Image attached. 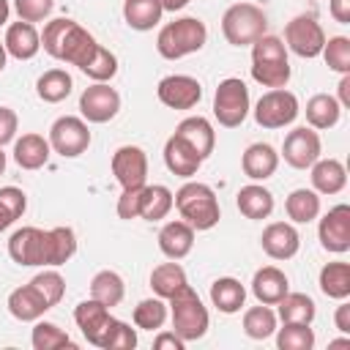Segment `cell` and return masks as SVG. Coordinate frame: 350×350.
Here are the masks:
<instances>
[{
	"instance_id": "680465c9",
	"label": "cell",
	"mask_w": 350,
	"mask_h": 350,
	"mask_svg": "<svg viewBox=\"0 0 350 350\" xmlns=\"http://www.w3.org/2000/svg\"><path fill=\"white\" fill-rule=\"evenodd\" d=\"M11 224H14V219H11V213H8V211H5L3 205H0V232H3V230H8Z\"/></svg>"
},
{
	"instance_id": "9a60e30c",
	"label": "cell",
	"mask_w": 350,
	"mask_h": 350,
	"mask_svg": "<svg viewBox=\"0 0 350 350\" xmlns=\"http://www.w3.org/2000/svg\"><path fill=\"white\" fill-rule=\"evenodd\" d=\"M112 175L123 189H137L145 186L148 178V156L137 145H123L112 153Z\"/></svg>"
},
{
	"instance_id": "ba28073f",
	"label": "cell",
	"mask_w": 350,
	"mask_h": 350,
	"mask_svg": "<svg viewBox=\"0 0 350 350\" xmlns=\"http://www.w3.org/2000/svg\"><path fill=\"white\" fill-rule=\"evenodd\" d=\"M90 145V131H88V123L82 118H74V115H63L52 123L49 129V148L55 153H60L63 159H74V156H82Z\"/></svg>"
},
{
	"instance_id": "7dc6e473",
	"label": "cell",
	"mask_w": 350,
	"mask_h": 350,
	"mask_svg": "<svg viewBox=\"0 0 350 350\" xmlns=\"http://www.w3.org/2000/svg\"><path fill=\"white\" fill-rule=\"evenodd\" d=\"M134 347H137V331L129 323L115 320L109 334L101 342V350H134Z\"/></svg>"
},
{
	"instance_id": "9f6ffc18",
	"label": "cell",
	"mask_w": 350,
	"mask_h": 350,
	"mask_svg": "<svg viewBox=\"0 0 350 350\" xmlns=\"http://www.w3.org/2000/svg\"><path fill=\"white\" fill-rule=\"evenodd\" d=\"M339 107H350V74H342V82H339Z\"/></svg>"
},
{
	"instance_id": "7a4b0ae2",
	"label": "cell",
	"mask_w": 350,
	"mask_h": 350,
	"mask_svg": "<svg viewBox=\"0 0 350 350\" xmlns=\"http://www.w3.org/2000/svg\"><path fill=\"white\" fill-rule=\"evenodd\" d=\"M172 205L178 208L180 219L186 224H191L194 230H211L219 224L221 211H219V200L213 194V189L208 183L200 180H189L183 183L175 194H172Z\"/></svg>"
},
{
	"instance_id": "6da1fadb",
	"label": "cell",
	"mask_w": 350,
	"mask_h": 350,
	"mask_svg": "<svg viewBox=\"0 0 350 350\" xmlns=\"http://www.w3.org/2000/svg\"><path fill=\"white\" fill-rule=\"evenodd\" d=\"M41 46L46 55H52L55 60H63V63H71V66H82L93 49H96V38L82 27L77 25L74 19H52L44 25V33H41Z\"/></svg>"
},
{
	"instance_id": "83f0119b",
	"label": "cell",
	"mask_w": 350,
	"mask_h": 350,
	"mask_svg": "<svg viewBox=\"0 0 350 350\" xmlns=\"http://www.w3.org/2000/svg\"><path fill=\"white\" fill-rule=\"evenodd\" d=\"M235 205H238V211H241L246 219L260 221V219H268V216H271V211H273V194H271L265 186L249 183V186H243V189L238 191Z\"/></svg>"
},
{
	"instance_id": "ac0fdd59",
	"label": "cell",
	"mask_w": 350,
	"mask_h": 350,
	"mask_svg": "<svg viewBox=\"0 0 350 350\" xmlns=\"http://www.w3.org/2000/svg\"><path fill=\"white\" fill-rule=\"evenodd\" d=\"M290 290V282L284 276V271H279L276 265H265L260 271H254L252 276V293L260 304H268V306H276Z\"/></svg>"
},
{
	"instance_id": "836d02e7",
	"label": "cell",
	"mask_w": 350,
	"mask_h": 350,
	"mask_svg": "<svg viewBox=\"0 0 350 350\" xmlns=\"http://www.w3.org/2000/svg\"><path fill=\"white\" fill-rule=\"evenodd\" d=\"M126 295V284L120 279V273L115 271H98L93 279H90V298L101 301L104 306H118Z\"/></svg>"
},
{
	"instance_id": "60d3db41",
	"label": "cell",
	"mask_w": 350,
	"mask_h": 350,
	"mask_svg": "<svg viewBox=\"0 0 350 350\" xmlns=\"http://www.w3.org/2000/svg\"><path fill=\"white\" fill-rule=\"evenodd\" d=\"M79 71H82V74H88V77H90V79H96V82H107V79H112V77L118 74V57H115L107 46L96 44L93 55L79 66Z\"/></svg>"
},
{
	"instance_id": "1f68e13d",
	"label": "cell",
	"mask_w": 350,
	"mask_h": 350,
	"mask_svg": "<svg viewBox=\"0 0 350 350\" xmlns=\"http://www.w3.org/2000/svg\"><path fill=\"white\" fill-rule=\"evenodd\" d=\"M339 115H342V107L328 93H317L306 101V120L312 129H331L339 123Z\"/></svg>"
},
{
	"instance_id": "74e56055",
	"label": "cell",
	"mask_w": 350,
	"mask_h": 350,
	"mask_svg": "<svg viewBox=\"0 0 350 350\" xmlns=\"http://www.w3.org/2000/svg\"><path fill=\"white\" fill-rule=\"evenodd\" d=\"M276 306H279L282 323H306V325H312L314 312H317L314 301L306 293H290V290H287V295Z\"/></svg>"
},
{
	"instance_id": "e0dca14e",
	"label": "cell",
	"mask_w": 350,
	"mask_h": 350,
	"mask_svg": "<svg viewBox=\"0 0 350 350\" xmlns=\"http://www.w3.org/2000/svg\"><path fill=\"white\" fill-rule=\"evenodd\" d=\"M8 254L16 265H44V230L22 227L8 238Z\"/></svg>"
},
{
	"instance_id": "603a6c76",
	"label": "cell",
	"mask_w": 350,
	"mask_h": 350,
	"mask_svg": "<svg viewBox=\"0 0 350 350\" xmlns=\"http://www.w3.org/2000/svg\"><path fill=\"white\" fill-rule=\"evenodd\" d=\"M194 246V227L180 221H167L159 230V249L164 252V257L170 260H183Z\"/></svg>"
},
{
	"instance_id": "f1b7e54d",
	"label": "cell",
	"mask_w": 350,
	"mask_h": 350,
	"mask_svg": "<svg viewBox=\"0 0 350 350\" xmlns=\"http://www.w3.org/2000/svg\"><path fill=\"white\" fill-rule=\"evenodd\" d=\"M243 301H246V287H243L238 279L221 276V279H216V282L211 284V304H213L219 312L235 314V312H241Z\"/></svg>"
},
{
	"instance_id": "816d5d0a",
	"label": "cell",
	"mask_w": 350,
	"mask_h": 350,
	"mask_svg": "<svg viewBox=\"0 0 350 350\" xmlns=\"http://www.w3.org/2000/svg\"><path fill=\"white\" fill-rule=\"evenodd\" d=\"M16 123H19V120H16V112H14L11 107H0V148L14 139Z\"/></svg>"
},
{
	"instance_id": "be15d7a7",
	"label": "cell",
	"mask_w": 350,
	"mask_h": 350,
	"mask_svg": "<svg viewBox=\"0 0 350 350\" xmlns=\"http://www.w3.org/2000/svg\"><path fill=\"white\" fill-rule=\"evenodd\" d=\"M3 170H5V153H3V148H0V175H3Z\"/></svg>"
},
{
	"instance_id": "d6a6232c",
	"label": "cell",
	"mask_w": 350,
	"mask_h": 350,
	"mask_svg": "<svg viewBox=\"0 0 350 350\" xmlns=\"http://www.w3.org/2000/svg\"><path fill=\"white\" fill-rule=\"evenodd\" d=\"M71 88H74L71 74L63 71V68H49V71H44V74L38 77V82H36V93H38V98L46 101V104L63 101V98L71 93Z\"/></svg>"
},
{
	"instance_id": "277c9868",
	"label": "cell",
	"mask_w": 350,
	"mask_h": 350,
	"mask_svg": "<svg viewBox=\"0 0 350 350\" xmlns=\"http://www.w3.org/2000/svg\"><path fill=\"white\" fill-rule=\"evenodd\" d=\"M170 317H172V331L183 339V342H197L205 336L208 331V309L202 306L200 295L191 290V284H186L180 293H175L170 298Z\"/></svg>"
},
{
	"instance_id": "ab89813d",
	"label": "cell",
	"mask_w": 350,
	"mask_h": 350,
	"mask_svg": "<svg viewBox=\"0 0 350 350\" xmlns=\"http://www.w3.org/2000/svg\"><path fill=\"white\" fill-rule=\"evenodd\" d=\"M243 331L252 339H268L276 331V312L268 304L252 306L243 312Z\"/></svg>"
},
{
	"instance_id": "11a10c76",
	"label": "cell",
	"mask_w": 350,
	"mask_h": 350,
	"mask_svg": "<svg viewBox=\"0 0 350 350\" xmlns=\"http://www.w3.org/2000/svg\"><path fill=\"white\" fill-rule=\"evenodd\" d=\"M334 323L342 334H350V304H342L336 306V314H334Z\"/></svg>"
},
{
	"instance_id": "94428289",
	"label": "cell",
	"mask_w": 350,
	"mask_h": 350,
	"mask_svg": "<svg viewBox=\"0 0 350 350\" xmlns=\"http://www.w3.org/2000/svg\"><path fill=\"white\" fill-rule=\"evenodd\" d=\"M5 55H8V52H5V46H3V44H0V71H3V68H5Z\"/></svg>"
},
{
	"instance_id": "b9f144b4",
	"label": "cell",
	"mask_w": 350,
	"mask_h": 350,
	"mask_svg": "<svg viewBox=\"0 0 350 350\" xmlns=\"http://www.w3.org/2000/svg\"><path fill=\"white\" fill-rule=\"evenodd\" d=\"M131 320L142 331H159L164 325V320H167L164 298H145V301H139L134 306V312H131Z\"/></svg>"
},
{
	"instance_id": "ee69618b",
	"label": "cell",
	"mask_w": 350,
	"mask_h": 350,
	"mask_svg": "<svg viewBox=\"0 0 350 350\" xmlns=\"http://www.w3.org/2000/svg\"><path fill=\"white\" fill-rule=\"evenodd\" d=\"M30 342H33V350H57V347H74L71 336L55 325V323H36L33 325V334H30Z\"/></svg>"
},
{
	"instance_id": "7402d4cb",
	"label": "cell",
	"mask_w": 350,
	"mask_h": 350,
	"mask_svg": "<svg viewBox=\"0 0 350 350\" xmlns=\"http://www.w3.org/2000/svg\"><path fill=\"white\" fill-rule=\"evenodd\" d=\"M175 134L180 137V139H186L194 150H197V156L205 161L211 153H213V145H216V131H213V126L205 120V118H200V115H191V118H183L180 123H178V129H175Z\"/></svg>"
},
{
	"instance_id": "91938a15",
	"label": "cell",
	"mask_w": 350,
	"mask_h": 350,
	"mask_svg": "<svg viewBox=\"0 0 350 350\" xmlns=\"http://www.w3.org/2000/svg\"><path fill=\"white\" fill-rule=\"evenodd\" d=\"M8 11H11V8H8V0H0V25L8 22Z\"/></svg>"
},
{
	"instance_id": "484cf974",
	"label": "cell",
	"mask_w": 350,
	"mask_h": 350,
	"mask_svg": "<svg viewBox=\"0 0 350 350\" xmlns=\"http://www.w3.org/2000/svg\"><path fill=\"white\" fill-rule=\"evenodd\" d=\"M77 252V235L71 227H52L44 232V265H63Z\"/></svg>"
},
{
	"instance_id": "f35d334b",
	"label": "cell",
	"mask_w": 350,
	"mask_h": 350,
	"mask_svg": "<svg viewBox=\"0 0 350 350\" xmlns=\"http://www.w3.org/2000/svg\"><path fill=\"white\" fill-rule=\"evenodd\" d=\"M252 79L262 88H284L290 82L287 60H252Z\"/></svg>"
},
{
	"instance_id": "db71d44e",
	"label": "cell",
	"mask_w": 350,
	"mask_h": 350,
	"mask_svg": "<svg viewBox=\"0 0 350 350\" xmlns=\"http://www.w3.org/2000/svg\"><path fill=\"white\" fill-rule=\"evenodd\" d=\"M328 11L339 25H350V0H331Z\"/></svg>"
},
{
	"instance_id": "2e32d148",
	"label": "cell",
	"mask_w": 350,
	"mask_h": 350,
	"mask_svg": "<svg viewBox=\"0 0 350 350\" xmlns=\"http://www.w3.org/2000/svg\"><path fill=\"white\" fill-rule=\"evenodd\" d=\"M260 243H262V252H265L268 257H273V260H290V257L298 254L301 235H298V230H295L293 224H287V221H273V224H268V227L262 230Z\"/></svg>"
},
{
	"instance_id": "f5cc1de1",
	"label": "cell",
	"mask_w": 350,
	"mask_h": 350,
	"mask_svg": "<svg viewBox=\"0 0 350 350\" xmlns=\"http://www.w3.org/2000/svg\"><path fill=\"white\" fill-rule=\"evenodd\" d=\"M183 345H186V342H183V339H180L175 331L159 334V336L153 339V347H156V350H167V347H170V350H183Z\"/></svg>"
},
{
	"instance_id": "ffe728a7",
	"label": "cell",
	"mask_w": 350,
	"mask_h": 350,
	"mask_svg": "<svg viewBox=\"0 0 350 350\" xmlns=\"http://www.w3.org/2000/svg\"><path fill=\"white\" fill-rule=\"evenodd\" d=\"M3 46H5V52H8L11 57H16V60H30V57H36L38 49H41V36H38V30H36L30 22H22V19H19V22H14V25H8Z\"/></svg>"
},
{
	"instance_id": "3957f363",
	"label": "cell",
	"mask_w": 350,
	"mask_h": 350,
	"mask_svg": "<svg viewBox=\"0 0 350 350\" xmlns=\"http://www.w3.org/2000/svg\"><path fill=\"white\" fill-rule=\"evenodd\" d=\"M208 41V27L202 19L197 16H183V19H175V22H167L161 30H159V38H156V49L161 57L167 60H180L191 52H200Z\"/></svg>"
},
{
	"instance_id": "6125c7cd",
	"label": "cell",
	"mask_w": 350,
	"mask_h": 350,
	"mask_svg": "<svg viewBox=\"0 0 350 350\" xmlns=\"http://www.w3.org/2000/svg\"><path fill=\"white\" fill-rule=\"evenodd\" d=\"M345 345H350V339H334L331 342V347H345Z\"/></svg>"
},
{
	"instance_id": "5bb4252c",
	"label": "cell",
	"mask_w": 350,
	"mask_h": 350,
	"mask_svg": "<svg viewBox=\"0 0 350 350\" xmlns=\"http://www.w3.org/2000/svg\"><path fill=\"white\" fill-rule=\"evenodd\" d=\"M282 156L290 167L295 170H306L312 167L317 159H320V137L314 129H306V126H298L293 129L287 137H284V145H282Z\"/></svg>"
},
{
	"instance_id": "d590c367",
	"label": "cell",
	"mask_w": 350,
	"mask_h": 350,
	"mask_svg": "<svg viewBox=\"0 0 350 350\" xmlns=\"http://www.w3.org/2000/svg\"><path fill=\"white\" fill-rule=\"evenodd\" d=\"M320 290L328 298L345 301L350 295V265L347 262H328L320 271Z\"/></svg>"
},
{
	"instance_id": "f907efd6",
	"label": "cell",
	"mask_w": 350,
	"mask_h": 350,
	"mask_svg": "<svg viewBox=\"0 0 350 350\" xmlns=\"http://www.w3.org/2000/svg\"><path fill=\"white\" fill-rule=\"evenodd\" d=\"M0 205L11 213V219L16 221L22 213H25V208H27V197H25V191L22 189H16V186H3L0 189Z\"/></svg>"
},
{
	"instance_id": "5b68a950",
	"label": "cell",
	"mask_w": 350,
	"mask_h": 350,
	"mask_svg": "<svg viewBox=\"0 0 350 350\" xmlns=\"http://www.w3.org/2000/svg\"><path fill=\"white\" fill-rule=\"evenodd\" d=\"M265 27H268L265 11L254 3H235L221 16V33L232 46L254 44L260 36H265Z\"/></svg>"
},
{
	"instance_id": "d4e9b609",
	"label": "cell",
	"mask_w": 350,
	"mask_h": 350,
	"mask_svg": "<svg viewBox=\"0 0 350 350\" xmlns=\"http://www.w3.org/2000/svg\"><path fill=\"white\" fill-rule=\"evenodd\" d=\"M312 186L317 194H339L347 183V170L336 159H317L312 164Z\"/></svg>"
},
{
	"instance_id": "7bdbcfd3",
	"label": "cell",
	"mask_w": 350,
	"mask_h": 350,
	"mask_svg": "<svg viewBox=\"0 0 350 350\" xmlns=\"http://www.w3.org/2000/svg\"><path fill=\"white\" fill-rule=\"evenodd\" d=\"M276 347L279 350H312L314 331L306 323H284V328L276 331Z\"/></svg>"
},
{
	"instance_id": "e575fe53",
	"label": "cell",
	"mask_w": 350,
	"mask_h": 350,
	"mask_svg": "<svg viewBox=\"0 0 350 350\" xmlns=\"http://www.w3.org/2000/svg\"><path fill=\"white\" fill-rule=\"evenodd\" d=\"M284 211L295 224H309L312 219L320 216V197L312 189H295V191H290Z\"/></svg>"
},
{
	"instance_id": "4fadbf2b",
	"label": "cell",
	"mask_w": 350,
	"mask_h": 350,
	"mask_svg": "<svg viewBox=\"0 0 350 350\" xmlns=\"http://www.w3.org/2000/svg\"><path fill=\"white\" fill-rule=\"evenodd\" d=\"M74 320H77L82 336H85L90 345H96V347H101L104 336L109 334V328H112V323H115V317L109 314V306H104V304L96 301V298H88V301L77 304Z\"/></svg>"
},
{
	"instance_id": "4316f807",
	"label": "cell",
	"mask_w": 350,
	"mask_h": 350,
	"mask_svg": "<svg viewBox=\"0 0 350 350\" xmlns=\"http://www.w3.org/2000/svg\"><path fill=\"white\" fill-rule=\"evenodd\" d=\"M49 139H44L41 134H22L14 142V161L22 170H38L49 161Z\"/></svg>"
},
{
	"instance_id": "9c48e42d",
	"label": "cell",
	"mask_w": 350,
	"mask_h": 350,
	"mask_svg": "<svg viewBox=\"0 0 350 350\" xmlns=\"http://www.w3.org/2000/svg\"><path fill=\"white\" fill-rule=\"evenodd\" d=\"M284 41L287 46L298 55V57H317L323 52L325 44V33L320 27V22L312 14H301L295 19L287 22L284 27Z\"/></svg>"
},
{
	"instance_id": "6f0895ef",
	"label": "cell",
	"mask_w": 350,
	"mask_h": 350,
	"mask_svg": "<svg viewBox=\"0 0 350 350\" xmlns=\"http://www.w3.org/2000/svg\"><path fill=\"white\" fill-rule=\"evenodd\" d=\"M159 3H161L164 11H180V8H186L191 0H159Z\"/></svg>"
},
{
	"instance_id": "cb8c5ba5",
	"label": "cell",
	"mask_w": 350,
	"mask_h": 350,
	"mask_svg": "<svg viewBox=\"0 0 350 350\" xmlns=\"http://www.w3.org/2000/svg\"><path fill=\"white\" fill-rule=\"evenodd\" d=\"M49 309V304L44 301V295L33 287V284H22L8 295V312L22 320V323H36L44 317V312Z\"/></svg>"
},
{
	"instance_id": "c3c4849f",
	"label": "cell",
	"mask_w": 350,
	"mask_h": 350,
	"mask_svg": "<svg viewBox=\"0 0 350 350\" xmlns=\"http://www.w3.org/2000/svg\"><path fill=\"white\" fill-rule=\"evenodd\" d=\"M14 8H16L22 22L33 25V22H41V19H46L52 14L55 0H14Z\"/></svg>"
},
{
	"instance_id": "30bf717a",
	"label": "cell",
	"mask_w": 350,
	"mask_h": 350,
	"mask_svg": "<svg viewBox=\"0 0 350 350\" xmlns=\"http://www.w3.org/2000/svg\"><path fill=\"white\" fill-rule=\"evenodd\" d=\"M156 96L170 109H191L202 98V85L189 74H170L159 82Z\"/></svg>"
},
{
	"instance_id": "f546056e",
	"label": "cell",
	"mask_w": 350,
	"mask_h": 350,
	"mask_svg": "<svg viewBox=\"0 0 350 350\" xmlns=\"http://www.w3.org/2000/svg\"><path fill=\"white\" fill-rule=\"evenodd\" d=\"M161 3L159 0H126L123 3V19L131 30H153L161 22Z\"/></svg>"
},
{
	"instance_id": "8fae6325",
	"label": "cell",
	"mask_w": 350,
	"mask_h": 350,
	"mask_svg": "<svg viewBox=\"0 0 350 350\" xmlns=\"http://www.w3.org/2000/svg\"><path fill=\"white\" fill-rule=\"evenodd\" d=\"M118 109H120V96L107 82H96L85 88L79 96V112L90 123H107L118 115Z\"/></svg>"
},
{
	"instance_id": "4dcf8cb0",
	"label": "cell",
	"mask_w": 350,
	"mask_h": 350,
	"mask_svg": "<svg viewBox=\"0 0 350 350\" xmlns=\"http://www.w3.org/2000/svg\"><path fill=\"white\" fill-rule=\"evenodd\" d=\"M189 282H186V271L172 260V262H161V265H156L153 271H150V287H153V293L159 295V298H172L175 293H180L183 287H186Z\"/></svg>"
},
{
	"instance_id": "8d00e7d4",
	"label": "cell",
	"mask_w": 350,
	"mask_h": 350,
	"mask_svg": "<svg viewBox=\"0 0 350 350\" xmlns=\"http://www.w3.org/2000/svg\"><path fill=\"white\" fill-rule=\"evenodd\" d=\"M172 211V191L161 183L156 186H145L142 189V208H139V219L145 221H159Z\"/></svg>"
},
{
	"instance_id": "f6af8a7d",
	"label": "cell",
	"mask_w": 350,
	"mask_h": 350,
	"mask_svg": "<svg viewBox=\"0 0 350 350\" xmlns=\"http://www.w3.org/2000/svg\"><path fill=\"white\" fill-rule=\"evenodd\" d=\"M325 57V66L331 71H339V74H350V38L347 36H334L323 44V52Z\"/></svg>"
},
{
	"instance_id": "44dd1931",
	"label": "cell",
	"mask_w": 350,
	"mask_h": 350,
	"mask_svg": "<svg viewBox=\"0 0 350 350\" xmlns=\"http://www.w3.org/2000/svg\"><path fill=\"white\" fill-rule=\"evenodd\" d=\"M241 167H243V175L252 178V180H265L276 172L279 167V153L273 145L268 142H254L243 150V159H241Z\"/></svg>"
},
{
	"instance_id": "7c38bea8",
	"label": "cell",
	"mask_w": 350,
	"mask_h": 350,
	"mask_svg": "<svg viewBox=\"0 0 350 350\" xmlns=\"http://www.w3.org/2000/svg\"><path fill=\"white\" fill-rule=\"evenodd\" d=\"M317 238H320V246L325 252H334V254H342L350 249V205H334L323 219H320V227H317Z\"/></svg>"
},
{
	"instance_id": "d6986e66",
	"label": "cell",
	"mask_w": 350,
	"mask_h": 350,
	"mask_svg": "<svg viewBox=\"0 0 350 350\" xmlns=\"http://www.w3.org/2000/svg\"><path fill=\"white\" fill-rule=\"evenodd\" d=\"M164 164H167V170H170L172 175L191 178V175H197L202 159L197 156V150H194L186 139H180L178 134H172V137L164 142Z\"/></svg>"
},
{
	"instance_id": "681fc988",
	"label": "cell",
	"mask_w": 350,
	"mask_h": 350,
	"mask_svg": "<svg viewBox=\"0 0 350 350\" xmlns=\"http://www.w3.org/2000/svg\"><path fill=\"white\" fill-rule=\"evenodd\" d=\"M142 189H123V194L118 197V216L120 219H139V208H142Z\"/></svg>"
},
{
	"instance_id": "bcb514c9",
	"label": "cell",
	"mask_w": 350,
	"mask_h": 350,
	"mask_svg": "<svg viewBox=\"0 0 350 350\" xmlns=\"http://www.w3.org/2000/svg\"><path fill=\"white\" fill-rule=\"evenodd\" d=\"M30 284L44 295V301L49 304V309L57 306L60 298H63V293H66V279L57 271H41V273H36L30 279Z\"/></svg>"
},
{
	"instance_id": "52a82bcc",
	"label": "cell",
	"mask_w": 350,
	"mask_h": 350,
	"mask_svg": "<svg viewBox=\"0 0 350 350\" xmlns=\"http://www.w3.org/2000/svg\"><path fill=\"white\" fill-rule=\"evenodd\" d=\"M298 118V98L295 93L284 90V88H273L268 93L260 96V101L254 104V120L262 129H284Z\"/></svg>"
},
{
	"instance_id": "8992f818",
	"label": "cell",
	"mask_w": 350,
	"mask_h": 350,
	"mask_svg": "<svg viewBox=\"0 0 350 350\" xmlns=\"http://www.w3.org/2000/svg\"><path fill=\"white\" fill-rule=\"evenodd\" d=\"M213 115L219 120V126L224 129H235L246 120L249 115V88L243 79L238 77H227L219 82L216 93H213Z\"/></svg>"
}]
</instances>
